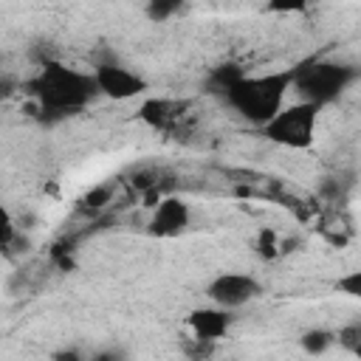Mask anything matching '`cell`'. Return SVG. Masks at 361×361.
Here are the masks:
<instances>
[{
	"mask_svg": "<svg viewBox=\"0 0 361 361\" xmlns=\"http://www.w3.org/2000/svg\"><path fill=\"white\" fill-rule=\"evenodd\" d=\"M23 90L48 118H65L82 113L99 96L93 71H79L59 59H42L39 68L23 82Z\"/></svg>",
	"mask_w": 361,
	"mask_h": 361,
	"instance_id": "1",
	"label": "cell"
},
{
	"mask_svg": "<svg viewBox=\"0 0 361 361\" xmlns=\"http://www.w3.org/2000/svg\"><path fill=\"white\" fill-rule=\"evenodd\" d=\"M296 82V65L282 68V71H268V73H257V76H245L243 82H237L223 102L240 113L245 121L257 124L259 130L285 107L288 90H293Z\"/></svg>",
	"mask_w": 361,
	"mask_h": 361,
	"instance_id": "2",
	"label": "cell"
},
{
	"mask_svg": "<svg viewBox=\"0 0 361 361\" xmlns=\"http://www.w3.org/2000/svg\"><path fill=\"white\" fill-rule=\"evenodd\" d=\"M355 79H361V68L338 59H322L310 56L305 62H296V82L293 90L299 102H310L316 107L333 104Z\"/></svg>",
	"mask_w": 361,
	"mask_h": 361,
	"instance_id": "3",
	"label": "cell"
},
{
	"mask_svg": "<svg viewBox=\"0 0 361 361\" xmlns=\"http://www.w3.org/2000/svg\"><path fill=\"white\" fill-rule=\"evenodd\" d=\"M319 113L322 107L310 104V102H293L285 104L265 127L262 135L271 144L288 147V149H307L316 138V124H319Z\"/></svg>",
	"mask_w": 361,
	"mask_h": 361,
	"instance_id": "4",
	"label": "cell"
},
{
	"mask_svg": "<svg viewBox=\"0 0 361 361\" xmlns=\"http://www.w3.org/2000/svg\"><path fill=\"white\" fill-rule=\"evenodd\" d=\"M262 293V285L257 276L251 274H237V271H226L217 274L209 285H206V296L212 305L223 307V310H237L248 302H254Z\"/></svg>",
	"mask_w": 361,
	"mask_h": 361,
	"instance_id": "5",
	"label": "cell"
},
{
	"mask_svg": "<svg viewBox=\"0 0 361 361\" xmlns=\"http://www.w3.org/2000/svg\"><path fill=\"white\" fill-rule=\"evenodd\" d=\"M93 76H96V85H99V93L113 99V102H127V99H135L141 96L149 85L141 73L113 62V59H104V62H96L93 65Z\"/></svg>",
	"mask_w": 361,
	"mask_h": 361,
	"instance_id": "6",
	"label": "cell"
},
{
	"mask_svg": "<svg viewBox=\"0 0 361 361\" xmlns=\"http://www.w3.org/2000/svg\"><path fill=\"white\" fill-rule=\"evenodd\" d=\"M189 104L186 102H178V99H166V96H152V99H144L138 104V121H144L149 130H158V133H175L186 116Z\"/></svg>",
	"mask_w": 361,
	"mask_h": 361,
	"instance_id": "7",
	"label": "cell"
},
{
	"mask_svg": "<svg viewBox=\"0 0 361 361\" xmlns=\"http://www.w3.org/2000/svg\"><path fill=\"white\" fill-rule=\"evenodd\" d=\"M189 217H192L189 203H186L183 197H178V195H169V197H164V200L152 209V217H149V223H147V231H149L152 237H175V234H180V231H186Z\"/></svg>",
	"mask_w": 361,
	"mask_h": 361,
	"instance_id": "8",
	"label": "cell"
},
{
	"mask_svg": "<svg viewBox=\"0 0 361 361\" xmlns=\"http://www.w3.org/2000/svg\"><path fill=\"white\" fill-rule=\"evenodd\" d=\"M186 324H189V333H192L195 338L217 344V341L228 333L231 316H228V310H223V307H217V305H209V307H195V310L189 313Z\"/></svg>",
	"mask_w": 361,
	"mask_h": 361,
	"instance_id": "9",
	"label": "cell"
},
{
	"mask_svg": "<svg viewBox=\"0 0 361 361\" xmlns=\"http://www.w3.org/2000/svg\"><path fill=\"white\" fill-rule=\"evenodd\" d=\"M248 73H245V68L243 65H237V62H223V65H217V68H212L209 71V76H206V87H209V93H214V96H226L237 82H243Z\"/></svg>",
	"mask_w": 361,
	"mask_h": 361,
	"instance_id": "10",
	"label": "cell"
},
{
	"mask_svg": "<svg viewBox=\"0 0 361 361\" xmlns=\"http://www.w3.org/2000/svg\"><path fill=\"white\" fill-rule=\"evenodd\" d=\"M164 180H166V175H164L158 166H138V169L130 175V180H127V183H130V186L144 197L147 192H152V189H155V186H161Z\"/></svg>",
	"mask_w": 361,
	"mask_h": 361,
	"instance_id": "11",
	"label": "cell"
},
{
	"mask_svg": "<svg viewBox=\"0 0 361 361\" xmlns=\"http://www.w3.org/2000/svg\"><path fill=\"white\" fill-rule=\"evenodd\" d=\"M299 344H302V350H305L307 355H322V353H327V350L336 344V333H330V330H324V327H316V330H307V333L299 338Z\"/></svg>",
	"mask_w": 361,
	"mask_h": 361,
	"instance_id": "12",
	"label": "cell"
},
{
	"mask_svg": "<svg viewBox=\"0 0 361 361\" xmlns=\"http://www.w3.org/2000/svg\"><path fill=\"white\" fill-rule=\"evenodd\" d=\"M107 203H113V186H110V183H102V186L90 189V192L79 200V212H90V214H96V212H102Z\"/></svg>",
	"mask_w": 361,
	"mask_h": 361,
	"instance_id": "13",
	"label": "cell"
},
{
	"mask_svg": "<svg viewBox=\"0 0 361 361\" xmlns=\"http://www.w3.org/2000/svg\"><path fill=\"white\" fill-rule=\"evenodd\" d=\"M336 344L361 361V322H350L336 333Z\"/></svg>",
	"mask_w": 361,
	"mask_h": 361,
	"instance_id": "14",
	"label": "cell"
},
{
	"mask_svg": "<svg viewBox=\"0 0 361 361\" xmlns=\"http://www.w3.org/2000/svg\"><path fill=\"white\" fill-rule=\"evenodd\" d=\"M254 248H257V254L262 257V259H276L279 254H282V245H279V237H276V231L274 228H259L257 231V240H254Z\"/></svg>",
	"mask_w": 361,
	"mask_h": 361,
	"instance_id": "15",
	"label": "cell"
},
{
	"mask_svg": "<svg viewBox=\"0 0 361 361\" xmlns=\"http://www.w3.org/2000/svg\"><path fill=\"white\" fill-rule=\"evenodd\" d=\"M336 290L341 296H350V299H361V268L355 271H347L336 279Z\"/></svg>",
	"mask_w": 361,
	"mask_h": 361,
	"instance_id": "16",
	"label": "cell"
},
{
	"mask_svg": "<svg viewBox=\"0 0 361 361\" xmlns=\"http://www.w3.org/2000/svg\"><path fill=\"white\" fill-rule=\"evenodd\" d=\"M212 347H214L212 341H200V338H195V336L183 341V353H186L192 361H203V358H209Z\"/></svg>",
	"mask_w": 361,
	"mask_h": 361,
	"instance_id": "17",
	"label": "cell"
},
{
	"mask_svg": "<svg viewBox=\"0 0 361 361\" xmlns=\"http://www.w3.org/2000/svg\"><path fill=\"white\" fill-rule=\"evenodd\" d=\"M175 11H180V3H161V0H158V3H149V6H147V14H149L152 20H158V23L166 20V17H172Z\"/></svg>",
	"mask_w": 361,
	"mask_h": 361,
	"instance_id": "18",
	"label": "cell"
},
{
	"mask_svg": "<svg viewBox=\"0 0 361 361\" xmlns=\"http://www.w3.org/2000/svg\"><path fill=\"white\" fill-rule=\"evenodd\" d=\"M54 361H85V358H82V353H79V350L68 347V350H59V353L54 355Z\"/></svg>",
	"mask_w": 361,
	"mask_h": 361,
	"instance_id": "19",
	"label": "cell"
},
{
	"mask_svg": "<svg viewBox=\"0 0 361 361\" xmlns=\"http://www.w3.org/2000/svg\"><path fill=\"white\" fill-rule=\"evenodd\" d=\"M90 361H121V358H118V355H116L113 350H107V353H96V355H93Z\"/></svg>",
	"mask_w": 361,
	"mask_h": 361,
	"instance_id": "20",
	"label": "cell"
}]
</instances>
